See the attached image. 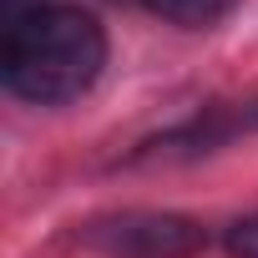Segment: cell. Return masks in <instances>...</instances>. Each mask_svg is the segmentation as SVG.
<instances>
[{"mask_svg":"<svg viewBox=\"0 0 258 258\" xmlns=\"http://www.w3.org/2000/svg\"><path fill=\"white\" fill-rule=\"evenodd\" d=\"M106 26L76 0H31L6 16L0 31V81L16 101L71 106L106 71Z\"/></svg>","mask_w":258,"mask_h":258,"instance_id":"6da1fadb","label":"cell"},{"mask_svg":"<svg viewBox=\"0 0 258 258\" xmlns=\"http://www.w3.org/2000/svg\"><path fill=\"white\" fill-rule=\"evenodd\" d=\"M76 238L106 258H192L208 248V233L198 218L157 213V208H126V213L91 218L81 223Z\"/></svg>","mask_w":258,"mask_h":258,"instance_id":"7a4b0ae2","label":"cell"},{"mask_svg":"<svg viewBox=\"0 0 258 258\" xmlns=\"http://www.w3.org/2000/svg\"><path fill=\"white\" fill-rule=\"evenodd\" d=\"M142 6L152 11V16H162V21H172V26H187V31H203V26H213V21H223L238 0H142Z\"/></svg>","mask_w":258,"mask_h":258,"instance_id":"3957f363","label":"cell"},{"mask_svg":"<svg viewBox=\"0 0 258 258\" xmlns=\"http://www.w3.org/2000/svg\"><path fill=\"white\" fill-rule=\"evenodd\" d=\"M223 243H228V253H233V258H258V213L238 218V223L223 233Z\"/></svg>","mask_w":258,"mask_h":258,"instance_id":"277c9868","label":"cell"}]
</instances>
